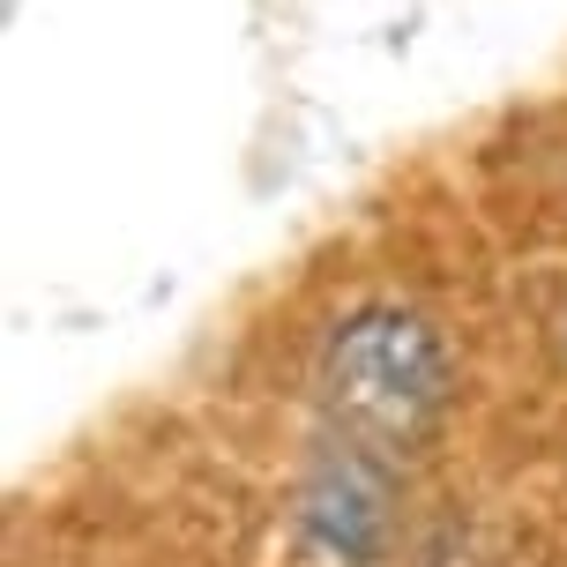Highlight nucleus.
Masks as SVG:
<instances>
[{"instance_id": "obj_1", "label": "nucleus", "mask_w": 567, "mask_h": 567, "mask_svg": "<svg viewBox=\"0 0 567 567\" xmlns=\"http://www.w3.org/2000/svg\"><path fill=\"white\" fill-rule=\"evenodd\" d=\"M321 389H329V411L359 441L403 449L433 425V411L449 396V351L419 313L373 307L337 329L329 359H321Z\"/></svg>"}]
</instances>
